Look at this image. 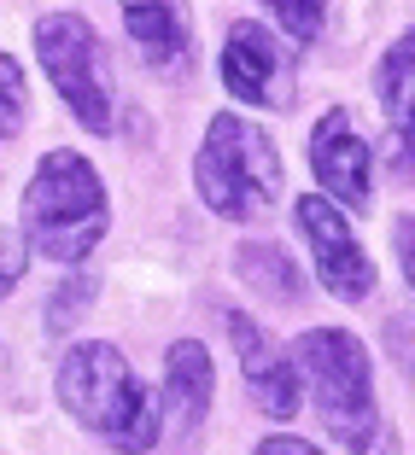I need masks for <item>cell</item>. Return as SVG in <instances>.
I'll return each instance as SVG.
<instances>
[{
  "mask_svg": "<svg viewBox=\"0 0 415 455\" xmlns=\"http://www.w3.org/2000/svg\"><path fill=\"white\" fill-rule=\"evenodd\" d=\"M293 374L310 386L321 427L339 450L351 455H392L387 420L375 403V374H369V350L346 327H310L293 339Z\"/></svg>",
  "mask_w": 415,
  "mask_h": 455,
  "instance_id": "1",
  "label": "cell"
},
{
  "mask_svg": "<svg viewBox=\"0 0 415 455\" xmlns=\"http://www.w3.org/2000/svg\"><path fill=\"white\" fill-rule=\"evenodd\" d=\"M59 403L82 420L88 432L111 443L118 455H147L164 438V409L152 403V391L141 386L118 345L82 339L59 362Z\"/></svg>",
  "mask_w": 415,
  "mask_h": 455,
  "instance_id": "2",
  "label": "cell"
},
{
  "mask_svg": "<svg viewBox=\"0 0 415 455\" xmlns=\"http://www.w3.org/2000/svg\"><path fill=\"white\" fill-rule=\"evenodd\" d=\"M106 222H111V211H106V188H100L94 164L65 147L47 152L24 188V222H18L24 245L41 251L47 263L77 268L106 240Z\"/></svg>",
  "mask_w": 415,
  "mask_h": 455,
  "instance_id": "3",
  "label": "cell"
},
{
  "mask_svg": "<svg viewBox=\"0 0 415 455\" xmlns=\"http://www.w3.org/2000/svg\"><path fill=\"white\" fill-rule=\"evenodd\" d=\"M193 188H199L205 211H216L223 222H246L257 204H269L281 193V152L246 117L216 111L205 123L199 158H193Z\"/></svg>",
  "mask_w": 415,
  "mask_h": 455,
  "instance_id": "4",
  "label": "cell"
},
{
  "mask_svg": "<svg viewBox=\"0 0 415 455\" xmlns=\"http://www.w3.org/2000/svg\"><path fill=\"white\" fill-rule=\"evenodd\" d=\"M36 59H41V70H47V82L59 88V100L70 106V117H77L88 134H111L118 94H111L106 53H100L94 24L77 18V12L36 18Z\"/></svg>",
  "mask_w": 415,
  "mask_h": 455,
  "instance_id": "5",
  "label": "cell"
},
{
  "mask_svg": "<svg viewBox=\"0 0 415 455\" xmlns=\"http://www.w3.org/2000/svg\"><path fill=\"white\" fill-rule=\"evenodd\" d=\"M293 216H298V234L310 240V263H316L321 286H328L339 304H362V298L375 292V263H369V251L357 245V228L346 222V211L328 204L321 193H305V199L293 204Z\"/></svg>",
  "mask_w": 415,
  "mask_h": 455,
  "instance_id": "6",
  "label": "cell"
},
{
  "mask_svg": "<svg viewBox=\"0 0 415 455\" xmlns=\"http://www.w3.org/2000/svg\"><path fill=\"white\" fill-rule=\"evenodd\" d=\"M223 82L228 94L264 111H287L293 106V59L281 53V41L264 24H234L223 41Z\"/></svg>",
  "mask_w": 415,
  "mask_h": 455,
  "instance_id": "7",
  "label": "cell"
},
{
  "mask_svg": "<svg viewBox=\"0 0 415 455\" xmlns=\"http://www.w3.org/2000/svg\"><path fill=\"white\" fill-rule=\"evenodd\" d=\"M305 152H310V170H316L328 204H351V211L369 204V193H375V181H369V147H362L351 111H339V106L321 111Z\"/></svg>",
  "mask_w": 415,
  "mask_h": 455,
  "instance_id": "8",
  "label": "cell"
},
{
  "mask_svg": "<svg viewBox=\"0 0 415 455\" xmlns=\"http://www.w3.org/2000/svg\"><path fill=\"white\" fill-rule=\"evenodd\" d=\"M134 53L159 76H188L193 65V12L188 0H118Z\"/></svg>",
  "mask_w": 415,
  "mask_h": 455,
  "instance_id": "9",
  "label": "cell"
},
{
  "mask_svg": "<svg viewBox=\"0 0 415 455\" xmlns=\"http://www.w3.org/2000/svg\"><path fill=\"white\" fill-rule=\"evenodd\" d=\"M228 339H234V350H240L246 391L264 403V415L293 420L298 415V374H293V362L281 356V345H275L246 309H228Z\"/></svg>",
  "mask_w": 415,
  "mask_h": 455,
  "instance_id": "10",
  "label": "cell"
},
{
  "mask_svg": "<svg viewBox=\"0 0 415 455\" xmlns=\"http://www.w3.org/2000/svg\"><path fill=\"white\" fill-rule=\"evenodd\" d=\"M211 397H216V368H211V350L199 339H175L170 362H164V409H170V432L193 438L211 415Z\"/></svg>",
  "mask_w": 415,
  "mask_h": 455,
  "instance_id": "11",
  "label": "cell"
},
{
  "mask_svg": "<svg viewBox=\"0 0 415 455\" xmlns=\"http://www.w3.org/2000/svg\"><path fill=\"white\" fill-rule=\"evenodd\" d=\"M234 268H240V281L252 286V292L275 298V304H298V298H305V268L275 240H246L240 251H234Z\"/></svg>",
  "mask_w": 415,
  "mask_h": 455,
  "instance_id": "12",
  "label": "cell"
},
{
  "mask_svg": "<svg viewBox=\"0 0 415 455\" xmlns=\"http://www.w3.org/2000/svg\"><path fill=\"white\" fill-rule=\"evenodd\" d=\"M410 70H415V36L403 29L398 41L387 47V59H380V111H387V129H410Z\"/></svg>",
  "mask_w": 415,
  "mask_h": 455,
  "instance_id": "13",
  "label": "cell"
},
{
  "mask_svg": "<svg viewBox=\"0 0 415 455\" xmlns=\"http://www.w3.org/2000/svg\"><path fill=\"white\" fill-rule=\"evenodd\" d=\"M29 117V88H24V65L12 53H0V140H12Z\"/></svg>",
  "mask_w": 415,
  "mask_h": 455,
  "instance_id": "14",
  "label": "cell"
},
{
  "mask_svg": "<svg viewBox=\"0 0 415 455\" xmlns=\"http://www.w3.org/2000/svg\"><path fill=\"white\" fill-rule=\"evenodd\" d=\"M264 6L275 12V24H281L298 47H310V41L321 36V24H328V0H264Z\"/></svg>",
  "mask_w": 415,
  "mask_h": 455,
  "instance_id": "15",
  "label": "cell"
},
{
  "mask_svg": "<svg viewBox=\"0 0 415 455\" xmlns=\"http://www.w3.org/2000/svg\"><path fill=\"white\" fill-rule=\"evenodd\" d=\"M29 268V245H24V234L18 228H0V298L18 286V275Z\"/></svg>",
  "mask_w": 415,
  "mask_h": 455,
  "instance_id": "16",
  "label": "cell"
},
{
  "mask_svg": "<svg viewBox=\"0 0 415 455\" xmlns=\"http://www.w3.org/2000/svg\"><path fill=\"white\" fill-rule=\"evenodd\" d=\"M88 298H94V281H88V275H82V281H65V286H59V298L47 304V309H53L47 322H53V327H70V322H82V309H88Z\"/></svg>",
  "mask_w": 415,
  "mask_h": 455,
  "instance_id": "17",
  "label": "cell"
},
{
  "mask_svg": "<svg viewBox=\"0 0 415 455\" xmlns=\"http://www.w3.org/2000/svg\"><path fill=\"white\" fill-rule=\"evenodd\" d=\"M257 455H321L316 443H305V438H264L257 443Z\"/></svg>",
  "mask_w": 415,
  "mask_h": 455,
  "instance_id": "18",
  "label": "cell"
}]
</instances>
